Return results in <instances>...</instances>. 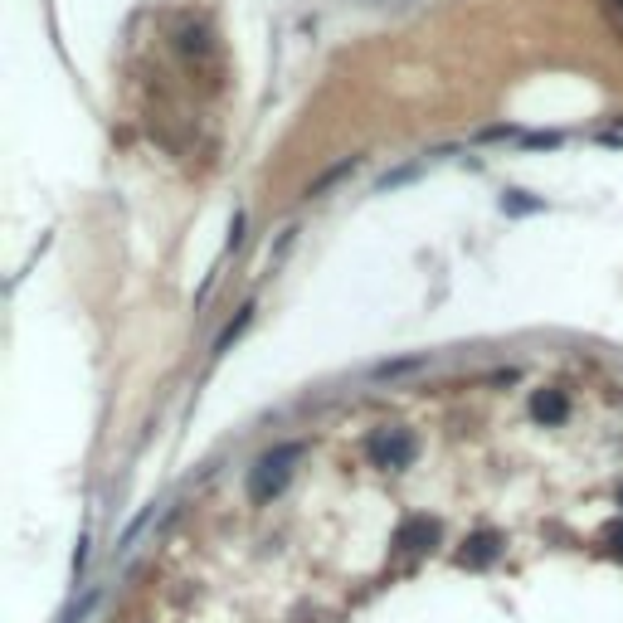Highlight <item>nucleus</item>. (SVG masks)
Listing matches in <instances>:
<instances>
[{"mask_svg": "<svg viewBox=\"0 0 623 623\" xmlns=\"http://www.w3.org/2000/svg\"><path fill=\"white\" fill-rule=\"evenodd\" d=\"M297 453H303V443H283V449H273V453H263V458H258L254 477H248L254 502H268V497L287 482V463H297Z\"/></svg>", "mask_w": 623, "mask_h": 623, "instance_id": "obj_1", "label": "nucleus"}, {"mask_svg": "<svg viewBox=\"0 0 623 623\" xmlns=\"http://www.w3.org/2000/svg\"><path fill=\"white\" fill-rule=\"evenodd\" d=\"M366 453L376 467H409L414 453H419V439L409 429H380V433H370Z\"/></svg>", "mask_w": 623, "mask_h": 623, "instance_id": "obj_2", "label": "nucleus"}, {"mask_svg": "<svg viewBox=\"0 0 623 623\" xmlns=\"http://www.w3.org/2000/svg\"><path fill=\"white\" fill-rule=\"evenodd\" d=\"M497 550H502V546H497V536H492V531H482V536H473V541H463L458 560H463V565H492Z\"/></svg>", "mask_w": 623, "mask_h": 623, "instance_id": "obj_3", "label": "nucleus"}, {"mask_svg": "<svg viewBox=\"0 0 623 623\" xmlns=\"http://www.w3.org/2000/svg\"><path fill=\"white\" fill-rule=\"evenodd\" d=\"M433 536H439V526H433L429 516H414V522L400 531V546H409V550H424V546L433 541Z\"/></svg>", "mask_w": 623, "mask_h": 623, "instance_id": "obj_4", "label": "nucleus"}, {"mask_svg": "<svg viewBox=\"0 0 623 623\" xmlns=\"http://www.w3.org/2000/svg\"><path fill=\"white\" fill-rule=\"evenodd\" d=\"M570 414V400L560 390H550V394H536V419H546V424H560Z\"/></svg>", "mask_w": 623, "mask_h": 623, "instance_id": "obj_5", "label": "nucleus"}, {"mask_svg": "<svg viewBox=\"0 0 623 623\" xmlns=\"http://www.w3.org/2000/svg\"><path fill=\"white\" fill-rule=\"evenodd\" d=\"M351 171H356V161H351V156H346V161H341V166H331V171H327V175H317V181H312V185H307V195H327V190H331V185H336V181H341V175H351Z\"/></svg>", "mask_w": 623, "mask_h": 623, "instance_id": "obj_6", "label": "nucleus"}, {"mask_svg": "<svg viewBox=\"0 0 623 623\" xmlns=\"http://www.w3.org/2000/svg\"><path fill=\"white\" fill-rule=\"evenodd\" d=\"M609 541H614V550L623 555V526H614V531H609Z\"/></svg>", "mask_w": 623, "mask_h": 623, "instance_id": "obj_7", "label": "nucleus"}, {"mask_svg": "<svg viewBox=\"0 0 623 623\" xmlns=\"http://www.w3.org/2000/svg\"><path fill=\"white\" fill-rule=\"evenodd\" d=\"M619 502H623V487H619Z\"/></svg>", "mask_w": 623, "mask_h": 623, "instance_id": "obj_8", "label": "nucleus"}]
</instances>
